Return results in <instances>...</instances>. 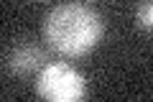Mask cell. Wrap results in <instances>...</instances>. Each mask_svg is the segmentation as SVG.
Masks as SVG:
<instances>
[{
	"label": "cell",
	"instance_id": "4",
	"mask_svg": "<svg viewBox=\"0 0 153 102\" xmlns=\"http://www.w3.org/2000/svg\"><path fill=\"white\" fill-rule=\"evenodd\" d=\"M135 23L143 31L153 33V0H140L135 8Z\"/></svg>",
	"mask_w": 153,
	"mask_h": 102
},
{
	"label": "cell",
	"instance_id": "2",
	"mask_svg": "<svg viewBox=\"0 0 153 102\" xmlns=\"http://www.w3.org/2000/svg\"><path fill=\"white\" fill-rule=\"evenodd\" d=\"M33 89L38 97L51 102H76L87 95V82L69 61H46L36 74Z\"/></svg>",
	"mask_w": 153,
	"mask_h": 102
},
{
	"label": "cell",
	"instance_id": "3",
	"mask_svg": "<svg viewBox=\"0 0 153 102\" xmlns=\"http://www.w3.org/2000/svg\"><path fill=\"white\" fill-rule=\"evenodd\" d=\"M46 66V51L36 41H18L5 51V71L16 77L36 74Z\"/></svg>",
	"mask_w": 153,
	"mask_h": 102
},
{
	"label": "cell",
	"instance_id": "1",
	"mask_svg": "<svg viewBox=\"0 0 153 102\" xmlns=\"http://www.w3.org/2000/svg\"><path fill=\"white\" fill-rule=\"evenodd\" d=\"M102 18L92 5L84 3H59L44 18V38L51 51L79 59L97 48L102 41Z\"/></svg>",
	"mask_w": 153,
	"mask_h": 102
}]
</instances>
